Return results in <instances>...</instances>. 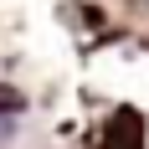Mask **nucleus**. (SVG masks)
Returning <instances> with one entry per match:
<instances>
[{"label":"nucleus","instance_id":"obj_1","mask_svg":"<svg viewBox=\"0 0 149 149\" xmlns=\"http://www.w3.org/2000/svg\"><path fill=\"white\" fill-rule=\"evenodd\" d=\"M103 149H144V118L134 108H118L103 129Z\"/></svg>","mask_w":149,"mask_h":149},{"label":"nucleus","instance_id":"obj_2","mask_svg":"<svg viewBox=\"0 0 149 149\" xmlns=\"http://www.w3.org/2000/svg\"><path fill=\"white\" fill-rule=\"evenodd\" d=\"M21 103H26V98H21L15 88H5V82H0V113H15Z\"/></svg>","mask_w":149,"mask_h":149}]
</instances>
